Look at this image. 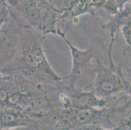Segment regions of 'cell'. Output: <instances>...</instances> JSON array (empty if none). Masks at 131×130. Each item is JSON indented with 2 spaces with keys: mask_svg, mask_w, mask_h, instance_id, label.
Here are the masks:
<instances>
[{
  "mask_svg": "<svg viewBox=\"0 0 131 130\" xmlns=\"http://www.w3.org/2000/svg\"><path fill=\"white\" fill-rule=\"evenodd\" d=\"M127 2V1L103 0L101 9H103L107 15L112 17L123 10L124 5Z\"/></svg>",
  "mask_w": 131,
  "mask_h": 130,
  "instance_id": "11",
  "label": "cell"
},
{
  "mask_svg": "<svg viewBox=\"0 0 131 130\" xmlns=\"http://www.w3.org/2000/svg\"><path fill=\"white\" fill-rule=\"evenodd\" d=\"M1 130H39L37 127L33 126H22L10 129H1Z\"/></svg>",
  "mask_w": 131,
  "mask_h": 130,
  "instance_id": "14",
  "label": "cell"
},
{
  "mask_svg": "<svg viewBox=\"0 0 131 130\" xmlns=\"http://www.w3.org/2000/svg\"><path fill=\"white\" fill-rule=\"evenodd\" d=\"M115 41V40H111L108 45L109 65L106 66L102 61H96L93 80L81 89L84 90H93L101 99H107L127 90V81L124 76L122 66L116 65L112 59V51Z\"/></svg>",
  "mask_w": 131,
  "mask_h": 130,
  "instance_id": "6",
  "label": "cell"
},
{
  "mask_svg": "<svg viewBox=\"0 0 131 130\" xmlns=\"http://www.w3.org/2000/svg\"><path fill=\"white\" fill-rule=\"evenodd\" d=\"M58 35L62 38L69 47L72 57V69L69 74L63 77L64 83L79 88L80 81L86 78L88 85H89L95 76L96 65L93 64L92 60L94 59L96 61L104 59L106 45L103 40L94 36L90 39L89 47L86 50H82L76 47L68 40L66 33L62 31L60 29H58Z\"/></svg>",
  "mask_w": 131,
  "mask_h": 130,
  "instance_id": "5",
  "label": "cell"
},
{
  "mask_svg": "<svg viewBox=\"0 0 131 130\" xmlns=\"http://www.w3.org/2000/svg\"><path fill=\"white\" fill-rule=\"evenodd\" d=\"M11 10L7 1H0V26L9 21L11 18Z\"/></svg>",
  "mask_w": 131,
  "mask_h": 130,
  "instance_id": "12",
  "label": "cell"
},
{
  "mask_svg": "<svg viewBox=\"0 0 131 130\" xmlns=\"http://www.w3.org/2000/svg\"><path fill=\"white\" fill-rule=\"evenodd\" d=\"M103 0H74L68 10L62 14L59 22L65 23V32L66 33L71 25L77 23L76 20L79 16L89 14L96 17V13L101 9Z\"/></svg>",
  "mask_w": 131,
  "mask_h": 130,
  "instance_id": "9",
  "label": "cell"
},
{
  "mask_svg": "<svg viewBox=\"0 0 131 130\" xmlns=\"http://www.w3.org/2000/svg\"><path fill=\"white\" fill-rule=\"evenodd\" d=\"M111 130H131V126L130 125V122H127L126 123L123 124L121 126Z\"/></svg>",
  "mask_w": 131,
  "mask_h": 130,
  "instance_id": "15",
  "label": "cell"
},
{
  "mask_svg": "<svg viewBox=\"0 0 131 130\" xmlns=\"http://www.w3.org/2000/svg\"><path fill=\"white\" fill-rule=\"evenodd\" d=\"M121 95L108 99L102 108L51 109L46 112L38 125L39 130H69L87 126H99L113 129L123 124L124 114L129 102L121 104Z\"/></svg>",
  "mask_w": 131,
  "mask_h": 130,
  "instance_id": "1",
  "label": "cell"
},
{
  "mask_svg": "<svg viewBox=\"0 0 131 130\" xmlns=\"http://www.w3.org/2000/svg\"><path fill=\"white\" fill-rule=\"evenodd\" d=\"M43 35L26 26L18 52L10 64L0 72H14L35 83L56 85L63 77L54 71L42 45Z\"/></svg>",
  "mask_w": 131,
  "mask_h": 130,
  "instance_id": "2",
  "label": "cell"
},
{
  "mask_svg": "<svg viewBox=\"0 0 131 130\" xmlns=\"http://www.w3.org/2000/svg\"><path fill=\"white\" fill-rule=\"evenodd\" d=\"M12 14V13H11ZM26 26L12 14L6 23L0 26L1 34V69L7 67L18 52L21 38Z\"/></svg>",
  "mask_w": 131,
  "mask_h": 130,
  "instance_id": "7",
  "label": "cell"
},
{
  "mask_svg": "<svg viewBox=\"0 0 131 130\" xmlns=\"http://www.w3.org/2000/svg\"><path fill=\"white\" fill-rule=\"evenodd\" d=\"M45 113H35L13 107L0 109L1 129L22 126H33L38 128L39 123Z\"/></svg>",
  "mask_w": 131,
  "mask_h": 130,
  "instance_id": "8",
  "label": "cell"
},
{
  "mask_svg": "<svg viewBox=\"0 0 131 130\" xmlns=\"http://www.w3.org/2000/svg\"><path fill=\"white\" fill-rule=\"evenodd\" d=\"M0 109L19 108L35 113L50 110V85L35 83L14 72H0Z\"/></svg>",
  "mask_w": 131,
  "mask_h": 130,
  "instance_id": "3",
  "label": "cell"
},
{
  "mask_svg": "<svg viewBox=\"0 0 131 130\" xmlns=\"http://www.w3.org/2000/svg\"><path fill=\"white\" fill-rule=\"evenodd\" d=\"M131 17V7L124 8L122 11L112 17H110L106 22H101L102 29L109 32L111 40H115V34L125 26Z\"/></svg>",
  "mask_w": 131,
  "mask_h": 130,
  "instance_id": "10",
  "label": "cell"
},
{
  "mask_svg": "<svg viewBox=\"0 0 131 130\" xmlns=\"http://www.w3.org/2000/svg\"><path fill=\"white\" fill-rule=\"evenodd\" d=\"M123 34L128 45H131V17L125 26L122 28Z\"/></svg>",
  "mask_w": 131,
  "mask_h": 130,
  "instance_id": "13",
  "label": "cell"
},
{
  "mask_svg": "<svg viewBox=\"0 0 131 130\" xmlns=\"http://www.w3.org/2000/svg\"><path fill=\"white\" fill-rule=\"evenodd\" d=\"M12 14L44 37L58 35L61 13L45 0H7Z\"/></svg>",
  "mask_w": 131,
  "mask_h": 130,
  "instance_id": "4",
  "label": "cell"
}]
</instances>
